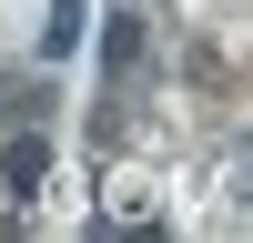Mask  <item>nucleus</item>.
<instances>
[{
    "label": "nucleus",
    "mask_w": 253,
    "mask_h": 243,
    "mask_svg": "<svg viewBox=\"0 0 253 243\" xmlns=\"http://www.w3.org/2000/svg\"><path fill=\"white\" fill-rule=\"evenodd\" d=\"M142 51H152L142 10H112V31H101V71H112V81H132V71H142Z\"/></svg>",
    "instance_id": "2"
},
{
    "label": "nucleus",
    "mask_w": 253,
    "mask_h": 243,
    "mask_svg": "<svg viewBox=\"0 0 253 243\" xmlns=\"http://www.w3.org/2000/svg\"><path fill=\"white\" fill-rule=\"evenodd\" d=\"M0 213H10V182H0Z\"/></svg>",
    "instance_id": "5"
},
{
    "label": "nucleus",
    "mask_w": 253,
    "mask_h": 243,
    "mask_svg": "<svg viewBox=\"0 0 253 243\" xmlns=\"http://www.w3.org/2000/svg\"><path fill=\"white\" fill-rule=\"evenodd\" d=\"M41 101H51L41 81H0V122H41Z\"/></svg>",
    "instance_id": "4"
},
{
    "label": "nucleus",
    "mask_w": 253,
    "mask_h": 243,
    "mask_svg": "<svg viewBox=\"0 0 253 243\" xmlns=\"http://www.w3.org/2000/svg\"><path fill=\"white\" fill-rule=\"evenodd\" d=\"M81 20H91V0H51V20H41V51H71V40H81Z\"/></svg>",
    "instance_id": "3"
},
{
    "label": "nucleus",
    "mask_w": 253,
    "mask_h": 243,
    "mask_svg": "<svg viewBox=\"0 0 253 243\" xmlns=\"http://www.w3.org/2000/svg\"><path fill=\"white\" fill-rule=\"evenodd\" d=\"M41 172H51V142H41V122H20V132H10V152H0L10 202H20V193H41Z\"/></svg>",
    "instance_id": "1"
}]
</instances>
